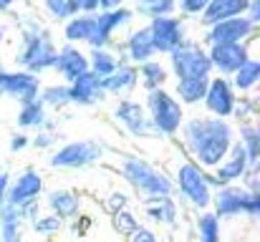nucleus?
Listing matches in <instances>:
<instances>
[{
	"label": "nucleus",
	"mask_w": 260,
	"mask_h": 242,
	"mask_svg": "<svg viewBox=\"0 0 260 242\" xmlns=\"http://www.w3.org/2000/svg\"><path fill=\"white\" fill-rule=\"evenodd\" d=\"M33 189H38V182H36L33 177H28V179H25V184H23V187L15 192V199H18V197H23V194H30Z\"/></svg>",
	"instance_id": "nucleus-2"
},
{
	"label": "nucleus",
	"mask_w": 260,
	"mask_h": 242,
	"mask_svg": "<svg viewBox=\"0 0 260 242\" xmlns=\"http://www.w3.org/2000/svg\"><path fill=\"white\" fill-rule=\"evenodd\" d=\"M212 106L220 109V111H228V93H225V86H217L212 91Z\"/></svg>",
	"instance_id": "nucleus-1"
}]
</instances>
